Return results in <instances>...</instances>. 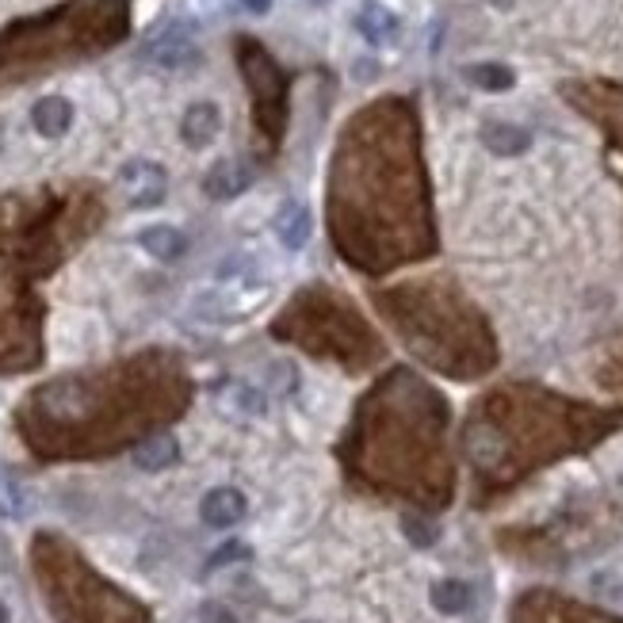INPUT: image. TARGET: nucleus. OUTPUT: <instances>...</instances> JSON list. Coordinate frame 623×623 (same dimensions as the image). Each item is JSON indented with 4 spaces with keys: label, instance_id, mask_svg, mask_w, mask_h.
Listing matches in <instances>:
<instances>
[{
    "label": "nucleus",
    "instance_id": "21",
    "mask_svg": "<svg viewBox=\"0 0 623 623\" xmlns=\"http://www.w3.org/2000/svg\"><path fill=\"white\" fill-rule=\"evenodd\" d=\"M0 623H8V608L4 604H0Z\"/></svg>",
    "mask_w": 623,
    "mask_h": 623
},
{
    "label": "nucleus",
    "instance_id": "1",
    "mask_svg": "<svg viewBox=\"0 0 623 623\" xmlns=\"http://www.w3.org/2000/svg\"><path fill=\"white\" fill-rule=\"evenodd\" d=\"M241 69H245V81L253 88V100H257V123L260 130L276 142L283 130V96H287V77L280 73V65L272 62L253 39H241Z\"/></svg>",
    "mask_w": 623,
    "mask_h": 623
},
{
    "label": "nucleus",
    "instance_id": "3",
    "mask_svg": "<svg viewBox=\"0 0 623 623\" xmlns=\"http://www.w3.org/2000/svg\"><path fill=\"white\" fill-rule=\"evenodd\" d=\"M119 180H123V188H127L134 207H157L165 199V188H169L165 169L153 165V161H130V165H123Z\"/></svg>",
    "mask_w": 623,
    "mask_h": 623
},
{
    "label": "nucleus",
    "instance_id": "16",
    "mask_svg": "<svg viewBox=\"0 0 623 623\" xmlns=\"http://www.w3.org/2000/svg\"><path fill=\"white\" fill-rule=\"evenodd\" d=\"M0 513L4 516H23L27 513V497H23L20 482H16V478H8L4 471H0Z\"/></svg>",
    "mask_w": 623,
    "mask_h": 623
},
{
    "label": "nucleus",
    "instance_id": "20",
    "mask_svg": "<svg viewBox=\"0 0 623 623\" xmlns=\"http://www.w3.org/2000/svg\"><path fill=\"white\" fill-rule=\"evenodd\" d=\"M241 4H245V8L253 12V16H264V12L272 8V0H241Z\"/></svg>",
    "mask_w": 623,
    "mask_h": 623
},
{
    "label": "nucleus",
    "instance_id": "15",
    "mask_svg": "<svg viewBox=\"0 0 623 623\" xmlns=\"http://www.w3.org/2000/svg\"><path fill=\"white\" fill-rule=\"evenodd\" d=\"M467 73V81L474 88H486V92H505V88H513V69L509 65H497V62H478V65H467L463 69Z\"/></svg>",
    "mask_w": 623,
    "mask_h": 623
},
{
    "label": "nucleus",
    "instance_id": "19",
    "mask_svg": "<svg viewBox=\"0 0 623 623\" xmlns=\"http://www.w3.org/2000/svg\"><path fill=\"white\" fill-rule=\"evenodd\" d=\"M199 623H237V616L226 608V604L207 601L203 608H199Z\"/></svg>",
    "mask_w": 623,
    "mask_h": 623
},
{
    "label": "nucleus",
    "instance_id": "6",
    "mask_svg": "<svg viewBox=\"0 0 623 623\" xmlns=\"http://www.w3.org/2000/svg\"><path fill=\"white\" fill-rule=\"evenodd\" d=\"M218 130H222V111H218V104H211V100H203V104H192V108L184 111L180 134H184V142H188L192 150H203V146H211V142L218 138Z\"/></svg>",
    "mask_w": 623,
    "mask_h": 623
},
{
    "label": "nucleus",
    "instance_id": "12",
    "mask_svg": "<svg viewBox=\"0 0 623 623\" xmlns=\"http://www.w3.org/2000/svg\"><path fill=\"white\" fill-rule=\"evenodd\" d=\"M176 455H180V448H176V436L161 432V436H150V440L134 452V463H138L142 471H165V467L176 463Z\"/></svg>",
    "mask_w": 623,
    "mask_h": 623
},
{
    "label": "nucleus",
    "instance_id": "2",
    "mask_svg": "<svg viewBox=\"0 0 623 623\" xmlns=\"http://www.w3.org/2000/svg\"><path fill=\"white\" fill-rule=\"evenodd\" d=\"M146 58L153 65H161V69H188V65L199 62V46H195V35L192 27H184V23H172L165 27L150 46H146Z\"/></svg>",
    "mask_w": 623,
    "mask_h": 623
},
{
    "label": "nucleus",
    "instance_id": "14",
    "mask_svg": "<svg viewBox=\"0 0 623 623\" xmlns=\"http://www.w3.org/2000/svg\"><path fill=\"white\" fill-rule=\"evenodd\" d=\"M218 398H222V406L226 409L245 413V417H264V413H268V398H264V390L249 387V383H226Z\"/></svg>",
    "mask_w": 623,
    "mask_h": 623
},
{
    "label": "nucleus",
    "instance_id": "4",
    "mask_svg": "<svg viewBox=\"0 0 623 623\" xmlns=\"http://www.w3.org/2000/svg\"><path fill=\"white\" fill-rule=\"evenodd\" d=\"M249 513V501L241 490L234 486H218L211 494L203 497V505H199V516H203V524H211V528H234L237 520H245Z\"/></svg>",
    "mask_w": 623,
    "mask_h": 623
},
{
    "label": "nucleus",
    "instance_id": "8",
    "mask_svg": "<svg viewBox=\"0 0 623 623\" xmlns=\"http://www.w3.org/2000/svg\"><path fill=\"white\" fill-rule=\"evenodd\" d=\"M356 31L364 35L371 46H387L398 39V31H402V23H398V16L390 12L387 4H364L360 8V16H356Z\"/></svg>",
    "mask_w": 623,
    "mask_h": 623
},
{
    "label": "nucleus",
    "instance_id": "7",
    "mask_svg": "<svg viewBox=\"0 0 623 623\" xmlns=\"http://www.w3.org/2000/svg\"><path fill=\"white\" fill-rule=\"evenodd\" d=\"M253 184V169L241 161H215L211 172L203 176V192L211 199H234Z\"/></svg>",
    "mask_w": 623,
    "mask_h": 623
},
{
    "label": "nucleus",
    "instance_id": "10",
    "mask_svg": "<svg viewBox=\"0 0 623 623\" xmlns=\"http://www.w3.org/2000/svg\"><path fill=\"white\" fill-rule=\"evenodd\" d=\"M138 245L157 260H180L188 253V237L180 234L176 226H146L138 234Z\"/></svg>",
    "mask_w": 623,
    "mask_h": 623
},
{
    "label": "nucleus",
    "instance_id": "11",
    "mask_svg": "<svg viewBox=\"0 0 623 623\" xmlns=\"http://www.w3.org/2000/svg\"><path fill=\"white\" fill-rule=\"evenodd\" d=\"M474 601V589L467 581L459 578H444L432 585V604H436V612H444V616H459V612H467Z\"/></svg>",
    "mask_w": 623,
    "mask_h": 623
},
{
    "label": "nucleus",
    "instance_id": "5",
    "mask_svg": "<svg viewBox=\"0 0 623 623\" xmlns=\"http://www.w3.org/2000/svg\"><path fill=\"white\" fill-rule=\"evenodd\" d=\"M314 234V218H310V207L299 203V199H287L280 207V215H276V237H280L283 249H291V253H299L306 249V241Z\"/></svg>",
    "mask_w": 623,
    "mask_h": 623
},
{
    "label": "nucleus",
    "instance_id": "9",
    "mask_svg": "<svg viewBox=\"0 0 623 623\" xmlns=\"http://www.w3.org/2000/svg\"><path fill=\"white\" fill-rule=\"evenodd\" d=\"M31 123L43 138H62L73 127V104L65 96H46L31 108Z\"/></svg>",
    "mask_w": 623,
    "mask_h": 623
},
{
    "label": "nucleus",
    "instance_id": "13",
    "mask_svg": "<svg viewBox=\"0 0 623 623\" xmlns=\"http://www.w3.org/2000/svg\"><path fill=\"white\" fill-rule=\"evenodd\" d=\"M482 142L494 153H501V157H513V153L528 150L532 138H528V130L513 127V123H486V127H482Z\"/></svg>",
    "mask_w": 623,
    "mask_h": 623
},
{
    "label": "nucleus",
    "instance_id": "18",
    "mask_svg": "<svg viewBox=\"0 0 623 623\" xmlns=\"http://www.w3.org/2000/svg\"><path fill=\"white\" fill-rule=\"evenodd\" d=\"M402 528H406L409 543H417V547H432L436 543V524H429L425 516H406Z\"/></svg>",
    "mask_w": 623,
    "mask_h": 623
},
{
    "label": "nucleus",
    "instance_id": "22",
    "mask_svg": "<svg viewBox=\"0 0 623 623\" xmlns=\"http://www.w3.org/2000/svg\"><path fill=\"white\" fill-rule=\"evenodd\" d=\"M310 4H325V0H310Z\"/></svg>",
    "mask_w": 623,
    "mask_h": 623
},
{
    "label": "nucleus",
    "instance_id": "17",
    "mask_svg": "<svg viewBox=\"0 0 623 623\" xmlns=\"http://www.w3.org/2000/svg\"><path fill=\"white\" fill-rule=\"evenodd\" d=\"M253 555L245 543H237V539H230V543H222L215 555L207 559V574H215V570H222V566H230V562H245Z\"/></svg>",
    "mask_w": 623,
    "mask_h": 623
}]
</instances>
